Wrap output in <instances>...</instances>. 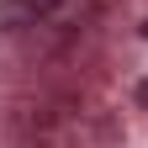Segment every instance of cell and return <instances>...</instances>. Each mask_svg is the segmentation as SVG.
<instances>
[{
  "mask_svg": "<svg viewBox=\"0 0 148 148\" xmlns=\"http://www.w3.org/2000/svg\"><path fill=\"white\" fill-rule=\"evenodd\" d=\"M58 11V0H0V27L5 32H21V27H37Z\"/></svg>",
  "mask_w": 148,
  "mask_h": 148,
  "instance_id": "cell-1",
  "label": "cell"
},
{
  "mask_svg": "<svg viewBox=\"0 0 148 148\" xmlns=\"http://www.w3.org/2000/svg\"><path fill=\"white\" fill-rule=\"evenodd\" d=\"M138 106H143V111H148V79H143V85H138Z\"/></svg>",
  "mask_w": 148,
  "mask_h": 148,
  "instance_id": "cell-2",
  "label": "cell"
},
{
  "mask_svg": "<svg viewBox=\"0 0 148 148\" xmlns=\"http://www.w3.org/2000/svg\"><path fill=\"white\" fill-rule=\"evenodd\" d=\"M143 37H148V21H143Z\"/></svg>",
  "mask_w": 148,
  "mask_h": 148,
  "instance_id": "cell-3",
  "label": "cell"
}]
</instances>
